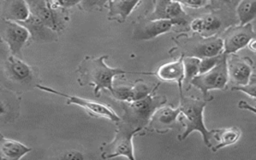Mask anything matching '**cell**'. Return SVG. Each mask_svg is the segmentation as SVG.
I'll return each instance as SVG.
<instances>
[{
  "label": "cell",
  "mask_w": 256,
  "mask_h": 160,
  "mask_svg": "<svg viewBox=\"0 0 256 160\" xmlns=\"http://www.w3.org/2000/svg\"><path fill=\"white\" fill-rule=\"evenodd\" d=\"M107 55L100 57L87 56L79 65V79L80 85L92 86L96 97L100 96V91L106 89L113 92V79L117 75L127 73V71L121 68H112L105 63Z\"/></svg>",
  "instance_id": "cell-1"
},
{
  "label": "cell",
  "mask_w": 256,
  "mask_h": 160,
  "mask_svg": "<svg viewBox=\"0 0 256 160\" xmlns=\"http://www.w3.org/2000/svg\"><path fill=\"white\" fill-rule=\"evenodd\" d=\"M207 104V100L195 99L192 97H185L181 94L180 97V118L185 130L179 136V140L185 139L190 133L197 131L202 135L204 144L207 147H210L209 135L210 130H208L204 124L203 120V111Z\"/></svg>",
  "instance_id": "cell-2"
},
{
  "label": "cell",
  "mask_w": 256,
  "mask_h": 160,
  "mask_svg": "<svg viewBox=\"0 0 256 160\" xmlns=\"http://www.w3.org/2000/svg\"><path fill=\"white\" fill-rule=\"evenodd\" d=\"M166 102L164 96H153L152 93L135 101L123 102L124 115L121 120L143 129L148 125L154 111Z\"/></svg>",
  "instance_id": "cell-3"
},
{
  "label": "cell",
  "mask_w": 256,
  "mask_h": 160,
  "mask_svg": "<svg viewBox=\"0 0 256 160\" xmlns=\"http://www.w3.org/2000/svg\"><path fill=\"white\" fill-rule=\"evenodd\" d=\"M141 130L140 127H135L125 121L120 120V125L116 131L114 139L101 148V157L110 159L118 156H124L134 160V149L132 139L133 136Z\"/></svg>",
  "instance_id": "cell-4"
},
{
  "label": "cell",
  "mask_w": 256,
  "mask_h": 160,
  "mask_svg": "<svg viewBox=\"0 0 256 160\" xmlns=\"http://www.w3.org/2000/svg\"><path fill=\"white\" fill-rule=\"evenodd\" d=\"M229 77L227 72V54H223L221 60L209 71L198 74L189 84L202 91L203 96L207 98L209 91L214 89L223 90L228 83Z\"/></svg>",
  "instance_id": "cell-5"
},
{
  "label": "cell",
  "mask_w": 256,
  "mask_h": 160,
  "mask_svg": "<svg viewBox=\"0 0 256 160\" xmlns=\"http://www.w3.org/2000/svg\"><path fill=\"white\" fill-rule=\"evenodd\" d=\"M37 87L46 92L65 97L67 99V101H66L67 104H74V105L80 106L90 115L103 117V118H106L113 122H120V120H121V117L119 115H117V113L113 109H111L110 107H108L105 104H102V103H99V102H96L93 100H89V99H84V98H81V97H78L75 95H69L67 93H63V92H60V91H57V90H54L52 88L45 87L42 85H37Z\"/></svg>",
  "instance_id": "cell-6"
},
{
  "label": "cell",
  "mask_w": 256,
  "mask_h": 160,
  "mask_svg": "<svg viewBox=\"0 0 256 160\" xmlns=\"http://www.w3.org/2000/svg\"><path fill=\"white\" fill-rule=\"evenodd\" d=\"M164 19L169 20L173 24L186 25L189 17L182 9L181 4L174 0H156L154 11L151 13L150 20Z\"/></svg>",
  "instance_id": "cell-7"
},
{
  "label": "cell",
  "mask_w": 256,
  "mask_h": 160,
  "mask_svg": "<svg viewBox=\"0 0 256 160\" xmlns=\"http://www.w3.org/2000/svg\"><path fill=\"white\" fill-rule=\"evenodd\" d=\"M32 14L36 15L47 27L56 31L61 29L62 21L58 6L53 0H28ZM29 7V8H30Z\"/></svg>",
  "instance_id": "cell-8"
},
{
  "label": "cell",
  "mask_w": 256,
  "mask_h": 160,
  "mask_svg": "<svg viewBox=\"0 0 256 160\" xmlns=\"http://www.w3.org/2000/svg\"><path fill=\"white\" fill-rule=\"evenodd\" d=\"M255 39V33L251 23L240 25L229 30L223 40V51L225 54L236 53Z\"/></svg>",
  "instance_id": "cell-9"
},
{
  "label": "cell",
  "mask_w": 256,
  "mask_h": 160,
  "mask_svg": "<svg viewBox=\"0 0 256 160\" xmlns=\"http://www.w3.org/2000/svg\"><path fill=\"white\" fill-rule=\"evenodd\" d=\"M3 35L12 55L15 56L21 52V49L30 37L29 31L24 25L12 20H5Z\"/></svg>",
  "instance_id": "cell-10"
},
{
  "label": "cell",
  "mask_w": 256,
  "mask_h": 160,
  "mask_svg": "<svg viewBox=\"0 0 256 160\" xmlns=\"http://www.w3.org/2000/svg\"><path fill=\"white\" fill-rule=\"evenodd\" d=\"M173 25L174 24L169 20H149L144 23H139L135 27L133 37L136 40H150L170 31Z\"/></svg>",
  "instance_id": "cell-11"
},
{
  "label": "cell",
  "mask_w": 256,
  "mask_h": 160,
  "mask_svg": "<svg viewBox=\"0 0 256 160\" xmlns=\"http://www.w3.org/2000/svg\"><path fill=\"white\" fill-rule=\"evenodd\" d=\"M179 114V108L161 106L154 111L147 126L153 128L157 132H166L174 126Z\"/></svg>",
  "instance_id": "cell-12"
},
{
  "label": "cell",
  "mask_w": 256,
  "mask_h": 160,
  "mask_svg": "<svg viewBox=\"0 0 256 160\" xmlns=\"http://www.w3.org/2000/svg\"><path fill=\"white\" fill-rule=\"evenodd\" d=\"M241 136V131L237 127H226L210 130L209 141L213 152L221 148L235 144Z\"/></svg>",
  "instance_id": "cell-13"
},
{
  "label": "cell",
  "mask_w": 256,
  "mask_h": 160,
  "mask_svg": "<svg viewBox=\"0 0 256 160\" xmlns=\"http://www.w3.org/2000/svg\"><path fill=\"white\" fill-rule=\"evenodd\" d=\"M228 77L237 85H244L248 83L252 76V68L247 59H242L238 56L227 59Z\"/></svg>",
  "instance_id": "cell-14"
},
{
  "label": "cell",
  "mask_w": 256,
  "mask_h": 160,
  "mask_svg": "<svg viewBox=\"0 0 256 160\" xmlns=\"http://www.w3.org/2000/svg\"><path fill=\"white\" fill-rule=\"evenodd\" d=\"M20 23L28 29L30 35L35 41L48 42L55 41L57 39L55 31L47 27L36 15L32 13L25 21Z\"/></svg>",
  "instance_id": "cell-15"
},
{
  "label": "cell",
  "mask_w": 256,
  "mask_h": 160,
  "mask_svg": "<svg viewBox=\"0 0 256 160\" xmlns=\"http://www.w3.org/2000/svg\"><path fill=\"white\" fill-rule=\"evenodd\" d=\"M156 88L149 87L145 83L138 82L133 86H123V87H114L113 92L111 93L114 98L122 102H130L141 99L148 94H151Z\"/></svg>",
  "instance_id": "cell-16"
},
{
  "label": "cell",
  "mask_w": 256,
  "mask_h": 160,
  "mask_svg": "<svg viewBox=\"0 0 256 160\" xmlns=\"http://www.w3.org/2000/svg\"><path fill=\"white\" fill-rule=\"evenodd\" d=\"M223 51V40L218 37H207L194 43L190 49V56L204 58L216 56Z\"/></svg>",
  "instance_id": "cell-17"
},
{
  "label": "cell",
  "mask_w": 256,
  "mask_h": 160,
  "mask_svg": "<svg viewBox=\"0 0 256 160\" xmlns=\"http://www.w3.org/2000/svg\"><path fill=\"white\" fill-rule=\"evenodd\" d=\"M30 151V147L19 141L6 138L0 133V159L18 160Z\"/></svg>",
  "instance_id": "cell-18"
},
{
  "label": "cell",
  "mask_w": 256,
  "mask_h": 160,
  "mask_svg": "<svg viewBox=\"0 0 256 160\" xmlns=\"http://www.w3.org/2000/svg\"><path fill=\"white\" fill-rule=\"evenodd\" d=\"M8 72L12 79L20 83H29L33 79L32 69L28 64L17 58L15 55H10L7 58Z\"/></svg>",
  "instance_id": "cell-19"
},
{
  "label": "cell",
  "mask_w": 256,
  "mask_h": 160,
  "mask_svg": "<svg viewBox=\"0 0 256 160\" xmlns=\"http://www.w3.org/2000/svg\"><path fill=\"white\" fill-rule=\"evenodd\" d=\"M156 75L162 81L177 82L181 89V83L184 78V67L182 58L177 61L168 62L161 65L157 69Z\"/></svg>",
  "instance_id": "cell-20"
},
{
  "label": "cell",
  "mask_w": 256,
  "mask_h": 160,
  "mask_svg": "<svg viewBox=\"0 0 256 160\" xmlns=\"http://www.w3.org/2000/svg\"><path fill=\"white\" fill-rule=\"evenodd\" d=\"M140 0H110L109 1V16L118 21L125 20Z\"/></svg>",
  "instance_id": "cell-21"
},
{
  "label": "cell",
  "mask_w": 256,
  "mask_h": 160,
  "mask_svg": "<svg viewBox=\"0 0 256 160\" xmlns=\"http://www.w3.org/2000/svg\"><path fill=\"white\" fill-rule=\"evenodd\" d=\"M5 14L6 20L23 22L30 16L31 11L25 0H8Z\"/></svg>",
  "instance_id": "cell-22"
},
{
  "label": "cell",
  "mask_w": 256,
  "mask_h": 160,
  "mask_svg": "<svg viewBox=\"0 0 256 160\" xmlns=\"http://www.w3.org/2000/svg\"><path fill=\"white\" fill-rule=\"evenodd\" d=\"M240 25L250 23L256 14V0H241L236 7Z\"/></svg>",
  "instance_id": "cell-23"
},
{
  "label": "cell",
  "mask_w": 256,
  "mask_h": 160,
  "mask_svg": "<svg viewBox=\"0 0 256 160\" xmlns=\"http://www.w3.org/2000/svg\"><path fill=\"white\" fill-rule=\"evenodd\" d=\"M182 61H183V67H184L183 81H185L186 84H189L190 81L199 73L198 69H199L200 58H197L194 56H186L182 58Z\"/></svg>",
  "instance_id": "cell-24"
},
{
  "label": "cell",
  "mask_w": 256,
  "mask_h": 160,
  "mask_svg": "<svg viewBox=\"0 0 256 160\" xmlns=\"http://www.w3.org/2000/svg\"><path fill=\"white\" fill-rule=\"evenodd\" d=\"M202 19H203V28L200 34L204 37L213 36L222 26V22L220 18L216 15L209 14L205 17H202Z\"/></svg>",
  "instance_id": "cell-25"
},
{
  "label": "cell",
  "mask_w": 256,
  "mask_h": 160,
  "mask_svg": "<svg viewBox=\"0 0 256 160\" xmlns=\"http://www.w3.org/2000/svg\"><path fill=\"white\" fill-rule=\"evenodd\" d=\"M224 53H221L219 55L216 56H210V57H204L200 59L199 62V69H198V74H202L205 73L207 71H209L210 69H212L214 66H216V64L221 60L222 56Z\"/></svg>",
  "instance_id": "cell-26"
},
{
  "label": "cell",
  "mask_w": 256,
  "mask_h": 160,
  "mask_svg": "<svg viewBox=\"0 0 256 160\" xmlns=\"http://www.w3.org/2000/svg\"><path fill=\"white\" fill-rule=\"evenodd\" d=\"M255 89H256V78H255L254 74H252L248 83H246L244 85H236V86L232 87V90L242 91L245 94H247L249 97H251L252 99H255Z\"/></svg>",
  "instance_id": "cell-27"
},
{
  "label": "cell",
  "mask_w": 256,
  "mask_h": 160,
  "mask_svg": "<svg viewBox=\"0 0 256 160\" xmlns=\"http://www.w3.org/2000/svg\"><path fill=\"white\" fill-rule=\"evenodd\" d=\"M110 0H82L80 3L84 9H93V8H102L106 2Z\"/></svg>",
  "instance_id": "cell-28"
},
{
  "label": "cell",
  "mask_w": 256,
  "mask_h": 160,
  "mask_svg": "<svg viewBox=\"0 0 256 160\" xmlns=\"http://www.w3.org/2000/svg\"><path fill=\"white\" fill-rule=\"evenodd\" d=\"M61 159H84L85 156L82 154V152L78 150H69L66 151L64 154L59 156Z\"/></svg>",
  "instance_id": "cell-29"
},
{
  "label": "cell",
  "mask_w": 256,
  "mask_h": 160,
  "mask_svg": "<svg viewBox=\"0 0 256 160\" xmlns=\"http://www.w3.org/2000/svg\"><path fill=\"white\" fill-rule=\"evenodd\" d=\"M180 4H184L191 8H199L205 5V0H174Z\"/></svg>",
  "instance_id": "cell-30"
},
{
  "label": "cell",
  "mask_w": 256,
  "mask_h": 160,
  "mask_svg": "<svg viewBox=\"0 0 256 160\" xmlns=\"http://www.w3.org/2000/svg\"><path fill=\"white\" fill-rule=\"evenodd\" d=\"M217 5L225 6L228 8H236L241 0H212Z\"/></svg>",
  "instance_id": "cell-31"
},
{
  "label": "cell",
  "mask_w": 256,
  "mask_h": 160,
  "mask_svg": "<svg viewBox=\"0 0 256 160\" xmlns=\"http://www.w3.org/2000/svg\"><path fill=\"white\" fill-rule=\"evenodd\" d=\"M53 1L60 7L68 8V7H72L79 4L82 0H53Z\"/></svg>",
  "instance_id": "cell-32"
},
{
  "label": "cell",
  "mask_w": 256,
  "mask_h": 160,
  "mask_svg": "<svg viewBox=\"0 0 256 160\" xmlns=\"http://www.w3.org/2000/svg\"><path fill=\"white\" fill-rule=\"evenodd\" d=\"M203 28V19L202 18H195L191 21V29L194 32L201 33Z\"/></svg>",
  "instance_id": "cell-33"
},
{
  "label": "cell",
  "mask_w": 256,
  "mask_h": 160,
  "mask_svg": "<svg viewBox=\"0 0 256 160\" xmlns=\"http://www.w3.org/2000/svg\"><path fill=\"white\" fill-rule=\"evenodd\" d=\"M238 107L239 108H243V109H248V110H250L251 112H253V113H255V109H254V107H250L249 105H247V103L245 102V101H239V103H238Z\"/></svg>",
  "instance_id": "cell-34"
},
{
  "label": "cell",
  "mask_w": 256,
  "mask_h": 160,
  "mask_svg": "<svg viewBox=\"0 0 256 160\" xmlns=\"http://www.w3.org/2000/svg\"><path fill=\"white\" fill-rule=\"evenodd\" d=\"M5 112H6V108H5L4 104L0 101V116H1V115H3Z\"/></svg>",
  "instance_id": "cell-35"
}]
</instances>
